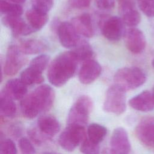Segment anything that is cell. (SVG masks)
I'll list each match as a JSON object with an SVG mask.
<instances>
[{"mask_svg": "<svg viewBox=\"0 0 154 154\" xmlns=\"http://www.w3.org/2000/svg\"><path fill=\"white\" fill-rule=\"evenodd\" d=\"M54 100L55 93L52 88L46 84L41 85L21 99L22 114L25 117L32 119L39 113L49 111Z\"/></svg>", "mask_w": 154, "mask_h": 154, "instance_id": "6da1fadb", "label": "cell"}, {"mask_svg": "<svg viewBox=\"0 0 154 154\" xmlns=\"http://www.w3.org/2000/svg\"><path fill=\"white\" fill-rule=\"evenodd\" d=\"M78 61L72 51L61 53L51 63L48 70V79L57 87L64 85L75 74Z\"/></svg>", "mask_w": 154, "mask_h": 154, "instance_id": "7a4b0ae2", "label": "cell"}, {"mask_svg": "<svg viewBox=\"0 0 154 154\" xmlns=\"http://www.w3.org/2000/svg\"><path fill=\"white\" fill-rule=\"evenodd\" d=\"M114 81L116 84L128 91L141 86L146 81V75L143 70L138 67H125L116 72Z\"/></svg>", "mask_w": 154, "mask_h": 154, "instance_id": "3957f363", "label": "cell"}, {"mask_svg": "<svg viewBox=\"0 0 154 154\" xmlns=\"http://www.w3.org/2000/svg\"><path fill=\"white\" fill-rule=\"evenodd\" d=\"M92 108L93 101L89 96L82 95L79 97L69 110L67 119V125L85 126Z\"/></svg>", "mask_w": 154, "mask_h": 154, "instance_id": "277c9868", "label": "cell"}, {"mask_svg": "<svg viewBox=\"0 0 154 154\" xmlns=\"http://www.w3.org/2000/svg\"><path fill=\"white\" fill-rule=\"evenodd\" d=\"M126 90L120 86L114 84L106 91L103 105L105 111L116 115L125 112L126 109Z\"/></svg>", "mask_w": 154, "mask_h": 154, "instance_id": "5b68a950", "label": "cell"}, {"mask_svg": "<svg viewBox=\"0 0 154 154\" xmlns=\"http://www.w3.org/2000/svg\"><path fill=\"white\" fill-rule=\"evenodd\" d=\"M86 135L84 126L67 125L60 135L58 142L65 150L72 152L87 138Z\"/></svg>", "mask_w": 154, "mask_h": 154, "instance_id": "8992f818", "label": "cell"}, {"mask_svg": "<svg viewBox=\"0 0 154 154\" xmlns=\"http://www.w3.org/2000/svg\"><path fill=\"white\" fill-rule=\"evenodd\" d=\"M100 27L103 35L109 41L119 40L124 33V23L117 16H108L101 19Z\"/></svg>", "mask_w": 154, "mask_h": 154, "instance_id": "52a82bcc", "label": "cell"}, {"mask_svg": "<svg viewBox=\"0 0 154 154\" xmlns=\"http://www.w3.org/2000/svg\"><path fill=\"white\" fill-rule=\"evenodd\" d=\"M22 54L19 51L18 46L14 45L9 46L7 51L4 67V73L6 75H14L21 69L25 61Z\"/></svg>", "mask_w": 154, "mask_h": 154, "instance_id": "ba28073f", "label": "cell"}, {"mask_svg": "<svg viewBox=\"0 0 154 154\" xmlns=\"http://www.w3.org/2000/svg\"><path fill=\"white\" fill-rule=\"evenodd\" d=\"M118 9L124 24L132 28L140 23L141 15L133 0H119Z\"/></svg>", "mask_w": 154, "mask_h": 154, "instance_id": "9c48e42d", "label": "cell"}, {"mask_svg": "<svg viewBox=\"0 0 154 154\" xmlns=\"http://www.w3.org/2000/svg\"><path fill=\"white\" fill-rule=\"evenodd\" d=\"M131 143L125 129L122 127L114 130L110 139L109 150L112 154H129Z\"/></svg>", "mask_w": 154, "mask_h": 154, "instance_id": "30bf717a", "label": "cell"}, {"mask_svg": "<svg viewBox=\"0 0 154 154\" xmlns=\"http://www.w3.org/2000/svg\"><path fill=\"white\" fill-rule=\"evenodd\" d=\"M135 135L142 144L154 147V117L141 119L136 126Z\"/></svg>", "mask_w": 154, "mask_h": 154, "instance_id": "8fae6325", "label": "cell"}, {"mask_svg": "<svg viewBox=\"0 0 154 154\" xmlns=\"http://www.w3.org/2000/svg\"><path fill=\"white\" fill-rule=\"evenodd\" d=\"M57 34L60 42L66 48H75L80 42L79 34L72 23L68 22L61 23L58 26Z\"/></svg>", "mask_w": 154, "mask_h": 154, "instance_id": "7c38bea8", "label": "cell"}, {"mask_svg": "<svg viewBox=\"0 0 154 154\" xmlns=\"http://www.w3.org/2000/svg\"><path fill=\"white\" fill-rule=\"evenodd\" d=\"M125 40L127 49L133 54L141 53L146 46L144 34L140 29L134 27L131 28L126 31Z\"/></svg>", "mask_w": 154, "mask_h": 154, "instance_id": "4fadbf2b", "label": "cell"}, {"mask_svg": "<svg viewBox=\"0 0 154 154\" xmlns=\"http://www.w3.org/2000/svg\"><path fill=\"white\" fill-rule=\"evenodd\" d=\"M102 68L99 63L93 59L83 62L79 72V80L84 84H89L94 81L100 75Z\"/></svg>", "mask_w": 154, "mask_h": 154, "instance_id": "5bb4252c", "label": "cell"}, {"mask_svg": "<svg viewBox=\"0 0 154 154\" xmlns=\"http://www.w3.org/2000/svg\"><path fill=\"white\" fill-rule=\"evenodd\" d=\"M3 23L10 28L15 36L26 35L35 30L19 16H5L2 19Z\"/></svg>", "mask_w": 154, "mask_h": 154, "instance_id": "9a60e30c", "label": "cell"}, {"mask_svg": "<svg viewBox=\"0 0 154 154\" xmlns=\"http://www.w3.org/2000/svg\"><path fill=\"white\" fill-rule=\"evenodd\" d=\"M129 105L137 111L141 112L150 111L154 108L152 94L149 90H144L132 97L129 100Z\"/></svg>", "mask_w": 154, "mask_h": 154, "instance_id": "2e32d148", "label": "cell"}, {"mask_svg": "<svg viewBox=\"0 0 154 154\" xmlns=\"http://www.w3.org/2000/svg\"><path fill=\"white\" fill-rule=\"evenodd\" d=\"M26 86L20 79H11L5 83L1 92L13 100L22 99L27 93Z\"/></svg>", "mask_w": 154, "mask_h": 154, "instance_id": "e0dca14e", "label": "cell"}, {"mask_svg": "<svg viewBox=\"0 0 154 154\" xmlns=\"http://www.w3.org/2000/svg\"><path fill=\"white\" fill-rule=\"evenodd\" d=\"M38 130L48 137L56 135L60 130L59 121L53 116L44 115L40 117L37 120Z\"/></svg>", "mask_w": 154, "mask_h": 154, "instance_id": "ac0fdd59", "label": "cell"}, {"mask_svg": "<svg viewBox=\"0 0 154 154\" xmlns=\"http://www.w3.org/2000/svg\"><path fill=\"white\" fill-rule=\"evenodd\" d=\"M72 24L77 32L84 37L90 38L94 34L91 16L88 13H84L73 17Z\"/></svg>", "mask_w": 154, "mask_h": 154, "instance_id": "d6986e66", "label": "cell"}, {"mask_svg": "<svg viewBox=\"0 0 154 154\" xmlns=\"http://www.w3.org/2000/svg\"><path fill=\"white\" fill-rule=\"evenodd\" d=\"M19 51L25 55L37 54L46 49V44L37 39H28L22 41L18 46Z\"/></svg>", "mask_w": 154, "mask_h": 154, "instance_id": "ffe728a7", "label": "cell"}, {"mask_svg": "<svg viewBox=\"0 0 154 154\" xmlns=\"http://www.w3.org/2000/svg\"><path fill=\"white\" fill-rule=\"evenodd\" d=\"M25 15L28 24L35 31L42 28L48 20V16L46 13H42L32 8L28 10Z\"/></svg>", "mask_w": 154, "mask_h": 154, "instance_id": "44dd1931", "label": "cell"}, {"mask_svg": "<svg viewBox=\"0 0 154 154\" xmlns=\"http://www.w3.org/2000/svg\"><path fill=\"white\" fill-rule=\"evenodd\" d=\"M20 79L26 85L39 84L44 81L42 73L30 66L21 72Z\"/></svg>", "mask_w": 154, "mask_h": 154, "instance_id": "7402d4cb", "label": "cell"}, {"mask_svg": "<svg viewBox=\"0 0 154 154\" xmlns=\"http://www.w3.org/2000/svg\"><path fill=\"white\" fill-rule=\"evenodd\" d=\"M0 111L1 116L12 118L16 114L17 108L14 100L1 91Z\"/></svg>", "mask_w": 154, "mask_h": 154, "instance_id": "603a6c76", "label": "cell"}, {"mask_svg": "<svg viewBox=\"0 0 154 154\" xmlns=\"http://www.w3.org/2000/svg\"><path fill=\"white\" fill-rule=\"evenodd\" d=\"M106 133V128L104 126L98 123H91L87 128L88 139L96 144H99L103 140Z\"/></svg>", "mask_w": 154, "mask_h": 154, "instance_id": "cb8c5ba5", "label": "cell"}, {"mask_svg": "<svg viewBox=\"0 0 154 154\" xmlns=\"http://www.w3.org/2000/svg\"><path fill=\"white\" fill-rule=\"evenodd\" d=\"M72 51L78 62H84L87 60L92 59V57L94 54L90 45L84 42H79Z\"/></svg>", "mask_w": 154, "mask_h": 154, "instance_id": "d4e9b609", "label": "cell"}, {"mask_svg": "<svg viewBox=\"0 0 154 154\" xmlns=\"http://www.w3.org/2000/svg\"><path fill=\"white\" fill-rule=\"evenodd\" d=\"M0 9L2 14L5 16H19L23 13V8L19 4L13 3L5 0H1Z\"/></svg>", "mask_w": 154, "mask_h": 154, "instance_id": "484cf974", "label": "cell"}, {"mask_svg": "<svg viewBox=\"0 0 154 154\" xmlns=\"http://www.w3.org/2000/svg\"><path fill=\"white\" fill-rule=\"evenodd\" d=\"M49 61V57L45 54L38 55L34 58L29 63V66L32 67L42 73L46 69Z\"/></svg>", "mask_w": 154, "mask_h": 154, "instance_id": "4316f807", "label": "cell"}, {"mask_svg": "<svg viewBox=\"0 0 154 154\" xmlns=\"http://www.w3.org/2000/svg\"><path fill=\"white\" fill-rule=\"evenodd\" d=\"M80 150L82 154H100L99 144L86 138L81 144Z\"/></svg>", "mask_w": 154, "mask_h": 154, "instance_id": "83f0119b", "label": "cell"}, {"mask_svg": "<svg viewBox=\"0 0 154 154\" xmlns=\"http://www.w3.org/2000/svg\"><path fill=\"white\" fill-rule=\"evenodd\" d=\"M140 10L147 17H154V0H137Z\"/></svg>", "mask_w": 154, "mask_h": 154, "instance_id": "f1b7e54d", "label": "cell"}, {"mask_svg": "<svg viewBox=\"0 0 154 154\" xmlns=\"http://www.w3.org/2000/svg\"><path fill=\"white\" fill-rule=\"evenodd\" d=\"M54 4V0H31L32 8L46 13L50 11Z\"/></svg>", "mask_w": 154, "mask_h": 154, "instance_id": "f546056e", "label": "cell"}, {"mask_svg": "<svg viewBox=\"0 0 154 154\" xmlns=\"http://www.w3.org/2000/svg\"><path fill=\"white\" fill-rule=\"evenodd\" d=\"M0 154H17V148L15 143L10 139H4L1 141Z\"/></svg>", "mask_w": 154, "mask_h": 154, "instance_id": "4dcf8cb0", "label": "cell"}, {"mask_svg": "<svg viewBox=\"0 0 154 154\" xmlns=\"http://www.w3.org/2000/svg\"><path fill=\"white\" fill-rule=\"evenodd\" d=\"M19 146L22 154H35V150L32 143L25 137L19 140Z\"/></svg>", "mask_w": 154, "mask_h": 154, "instance_id": "1f68e13d", "label": "cell"}, {"mask_svg": "<svg viewBox=\"0 0 154 154\" xmlns=\"http://www.w3.org/2000/svg\"><path fill=\"white\" fill-rule=\"evenodd\" d=\"M28 135L32 139V140L38 145L42 144L46 140H48L49 137L43 134L38 129H31L28 131Z\"/></svg>", "mask_w": 154, "mask_h": 154, "instance_id": "d6a6232c", "label": "cell"}, {"mask_svg": "<svg viewBox=\"0 0 154 154\" xmlns=\"http://www.w3.org/2000/svg\"><path fill=\"white\" fill-rule=\"evenodd\" d=\"M91 0H68L69 5L74 8L81 9L90 6Z\"/></svg>", "mask_w": 154, "mask_h": 154, "instance_id": "836d02e7", "label": "cell"}, {"mask_svg": "<svg viewBox=\"0 0 154 154\" xmlns=\"http://www.w3.org/2000/svg\"><path fill=\"white\" fill-rule=\"evenodd\" d=\"M96 5L100 10H111L114 7L115 0H96Z\"/></svg>", "mask_w": 154, "mask_h": 154, "instance_id": "e575fe53", "label": "cell"}, {"mask_svg": "<svg viewBox=\"0 0 154 154\" xmlns=\"http://www.w3.org/2000/svg\"><path fill=\"white\" fill-rule=\"evenodd\" d=\"M5 1L10 2H13V3H16V4H20L24 3L26 0H5Z\"/></svg>", "mask_w": 154, "mask_h": 154, "instance_id": "d590c367", "label": "cell"}, {"mask_svg": "<svg viewBox=\"0 0 154 154\" xmlns=\"http://www.w3.org/2000/svg\"><path fill=\"white\" fill-rule=\"evenodd\" d=\"M102 154H112V153L111 152L109 149H108V148L104 149L102 150Z\"/></svg>", "mask_w": 154, "mask_h": 154, "instance_id": "8d00e7d4", "label": "cell"}, {"mask_svg": "<svg viewBox=\"0 0 154 154\" xmlns=\"http://www.w3.org/2000/svg\"><path fill=\"white\" fill-rule=\"evenodd\" d=\"M43 154H60V153H55V152H45Z\"/></svg>", "mask_w": 154, "mask_h": 154, "instance_id": "74e56055", "label": "cell"}, {"mask_svg": "<svg viewBox=\"0 0 154 154\" xmlns=\"http://www.w3.org/2000/svg\"><path fill=\"white\" fill-rule=\"evenodd\" d=\"M152 97H153V102H154V87H153V91H152Z\"/></svg>", "mask_w": 154, "mask_h": 154, "instance_id": "f35d334b", "label": "cell"}, {"mask_svg": "<svg viewBox=\"0 0 154 154\" xmlns=\"http://www.w3.org/2000/svg\"><path fill=\"white\" fill-rule=\"evenodd\" d=\"M152 66H153V68H154V58L153 59V60H152Z\"/></svg>", "mask_w": 154, "mask_h": 154, "instance_id": "ab89813d", "label": "cell"}]
</instances>
